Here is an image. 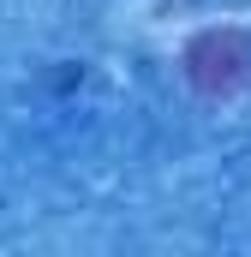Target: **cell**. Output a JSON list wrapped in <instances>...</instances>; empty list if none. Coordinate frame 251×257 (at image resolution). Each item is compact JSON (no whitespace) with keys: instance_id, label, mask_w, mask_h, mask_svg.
<instances>
[{"instance_id":"6da1fadb","label":"cell","mask_w":251,"mask_h":257,"mask_svg":"<svg viewBox=\"0 0 251 257\" xmlns=\"http://www.w3.org/2000/svg\"><path fill=\"white\" fill-rule=\"evenodd\" d=\"M180 72L197 96H233L239 84H251V30H239V24L197 30L180 54Z\"/></svg>"}]
</instances>
